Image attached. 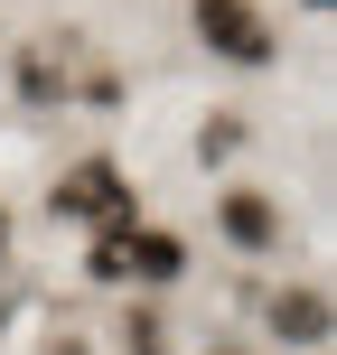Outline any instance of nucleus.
<instances>
[{
    "instance_id": "nucleus-1",
    "label": "nucleus",
    "mask_w": 337,
    "mask_h": 355,
    "mask_svg": "<svg viewBox=\"0 0 337 355\" xmlns=\"http://www.w3.org/2000/svg\"><path fill=\"white\" fill-rule=\"evenodd\" d=\"M197 37L234 66H272V28L253 19V0H197Z\"/></svg>"
},
{
    "instance_id": "nucleus-2",
    "label": "nucleus",
    "mask_w": 337,
    "mask_h": 355,
    "mask_svg": "<svg viewBox=\"0 0 337 355\" xmlns=\"http://www.w3.org/2000/svg\"><path fill=\"white\" fill-rule=\"evenodd\" d=\"M178 262H188L178 234H131V225H113L104 243H94V271H104V281H131V271H141V281H169Z\"/></svg>"
},
{
    "instance_id": "nucleus-3",
    "label": "nucleus",
    "mask_w": 337,
    "mask_h": 355,
    "mask_svg": "<svg viewBox=\"0 0 337 355\" xmlns=\"http://www.w3.org/2000/svg\"><path fill=\"white\" fill-rule=\"evenodd\" d=\"M122 206H131V187H122V168H104V159H85L75 178H56V215H94V225H113Z\"/></svg>"
},
{
    "instance_id": "nucleus-4",
    "label": "nucleus",
    "mask_w": 337,
    "mask_h": 355,
    "mask_svg": "<svg viewBox=\"0 0 337 355\" xmlns=\"http://www.w3.org/2000/svg\"><path fill=\"white\" fill-rule=\"evenodd\" d=\"M225 234L253 243V252H272V243H281V215H272L263 196H225Z\"/></svg>"
},
{
    "instance_id": "nucleus-5",
    "label": "nucleus",
    "mask_w": 337,
    "mask_h": 355,
    "mask_svg": "<svg viewBox=\"0 0 337 355\" xmlns=\"http://www.w3.org/2000/svg\"><path fill=\"white\" fill-rule=\"evenodd\" d=\"M272 327H281V337H300V346H319V337H328V300H319V290H290V300L272 309Z\"/></svg>"
},
{
    "instance_id": "nucleus-6",
    "label": "nucleus",
    "mask_w": 337,
    "mask_h": 355,
    "mask_svg": "<svg viewBox=\"0 0 337 355\" xmlns=\"http://www.w3.org/2000/svg\"><path fill=\"white\" fill-rule=\"evenodd\" d=\"M131 355H160V318H131Z\"/></svg>"
}]
</instances>
